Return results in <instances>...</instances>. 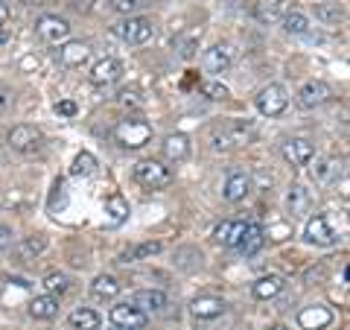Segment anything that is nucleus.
<instances>
[{"label": "nucleus", "instance_id": "f257e3e1", "mask_svg": "<svg viewBox=\"0 0 350 330\" xmlns=\"http://www.w3.org/2000/svg\"><path fill=\"white\" fill-rule=\"evenodd\" d=\"M254 140H257V129L251 123H243V120H225V123L213 126L211 131V144L216 152H234L254 144Z\"/></svg>", "mask_w": 350, "mask_h": 330}, {"label": "nucleus", "instance_id": "f03ea898", "mask_svg": "<svg viewBox=\"0 0 350 330\" xmlns=\"http://www.w3.org/2000/svg\"><path fill=\"white\" fill-rule=\"evenodd\" d=\"M131 175H135V181L140 187H146V190H163V187L172 184V170L167 167L163 161L158 158H144L135 164V170H131Z\"/></svg>", "mask_w": 350, "mask_h": 330}, {"label": "nucleus", "instance_id": "7ed1b4c3", "mask_svg": "<svg viewBox=\"0 0 350 330\" xmlns=\"http://www.w3.org/2000/svg\"><path fill=\"white\" fill-rule=\"evenodd\" d=\"M114 140L123 149H140L152 140V126L140 117H126L114 126Z\"/></svg>", "mask_w": 350, "mask_h": 330}, {"label": "nucleus", "instance_id": "20e7f679", "mask_svg": "<svg viewBox=\"0 0 350 330\" xmlns=\"http://www.w3.org/2000/svg\"><path fill=\"white\" fill-rule=\"evenodd\" d=\"M114 36L120 41L131 44V47H144L155 38V24L149 18H140V15H131V18H123L120 24H114Z\"/></svg>", "mask_w": 350, "mask_h": 330}, {"label": "nucleus", "instance_id": "39448f33", "mask_svg": "<svg viewBox=\"0 0 350 330\" xmlns=\"http://www.w3.org/2000/svg\"><path fill=\"white\" fill-rule=\"evenodd\" d=\"M254 103H257V112L262 117H280L283 112H286V105H289V91L280 82H271L266 88H260Z\"/></svg>", "mask_w": 350, "mask_h": 330}, {"label": "nucleus", "instance_id": "423d86ee", "mask_svg": "<svg viewBox=\"0 0 350 330\" xmlns=\"http://www.w3.org/2000/svg\"><path fill=\"white\" fill-rule=\"evenodd\" d=\"M9 147H12L15 152H24V155H32V152H38L41 144H44V131L38 126H29V123H18L12 126V131H9Z\"/></svg>", "mask_w": 350, "mask_h": 330}, {"label": "nucleus", "instance_id": "0eeeda50", "mask_svg": "<svg viewBox=\"0 0 350 330\" xmlns=\"http://www.w3.org/2000/svg\"><path fill=\"white\" fill-rule=\"evenodd\" d=\"M202 64H204V71L207 73H228L231 71V64H234V47L228 41H216L211 44V47L204 50V56H202Z\"/></svg>", "mask_w": 350, "mask_h": 330}, {"label": "nucleus", "instance_id": "6e6552de", "mask_svg": "<svg viewBox=\"0 0 350 330\" xmlns=\"http://www.w3.org/2000/svg\"><path fill=\"white\" fill-rule=\"evenodd\" d=\"M108 318H111V327H123V330H144L149 316L144 310H137L131 301L126 304H114L111 313H108Z\"/></svg>", "mask_w": 350, "mask_h": 330}, {"label": "nucleus", "instance_id": "1a4fd4ad", "mask_svg": "<svg viewBox=\"0 0 350 330\" xmlns=\"http://www.w3.org/2000/svg\"><path fill=\"white\" fill-rule=\"evenodd\" d=\"M36 32H38V38L47 44H64L70 38V24H68V18L44 15L36 21Z\"/></svg>", "mask_w": 350, "mask_h": 330}, {"label": "nucleus", "instance_id": "9d476101", "mask_svg": "<svg viewBox=\"0 0 350 330\" xmlns=\"http://www.w3.org/2000/svg\"><path fill=\"white\" fill-rule=\"evenodd\" d=\"M330 97H333V88L330 85L321 82V79H310L298 91L295 103H298V108H306V112H310V108H319L324 103H330Z\"/></svg>", "mask_w": 350, "mask_h": 330}, {"label": "nucleus", "instance_id": "9b49d317", "mask_svg": "<svg viewBox=\"0 0 350 330\" xmlns=\"http://www.w3.org/2000/svg\"><path fill=\"white\" fill-rule=\"evenodd\" d=\"M304 240L312 243V246L330 249V246H336V231L330 228L324 214H315V216H310V223H306V228H304Z\"/></svg>", "mask_w": 350, "mask_h": 330}, {"label": "nucleus", "instance_id": "f8f14e48", "mask_svg": "<svg viewBox=\"0 0 350 330\" xmlns=\"http://www.w3.org/2000/svg\"><path fill=\"white\" fill-rule=\"evenodd\" d=\"M190 313H193V318H199V322H213V318L228 313V304L222 299H216V295H199V299H193Z\"/></svg>", "mask_w": 350, "mask_h": 330}, {"label": "nucleus", "instance_id": "ddd939ff", "mask_svg": "<svg viewBox=\"0 0 350 330\" xmlns=\"http://www.w3.org/2000/svg\"><path fill=\"white\" fill-rule=\"evenodd\" d=\"M245 231H248V223H243V219H225L222 225H216L213 237H216L219 246L239 249V243H243V237H245Z\"/></svg>", "mask_w": 350, "mask_h": 330}, {"label": "nucleus", "instance_id": "4468645a", "mask_svg": "<svg viewBox=\"0 0 350 330\" xmlns=\"http://www.w3.org/2000/svg\"><path fill=\"white\" fill-rule=\"evenodd\" d=\"M91 59V44L88 41H64L59 47V64L62 68H82Z\"/></svg>", "mask_w": 350, "mask_h": 330}, {"label": "nucleus", "instance_id": "2eb2a0df", "mask_svg": "<svg viewBox=\"0 0 350 330\" xmlns=\"http://www.w3.org/2000/svg\"><path fill=\"white\" fill-rule=\"evenodd\" d=\"M283 158H286L292 167H306L315 158V147L306 138H292L283 144Z\"/></svg>", "mask_w": 350, "mask_h": 330}, {"label": "nucleus", "instance_id": "dca6fc26", "mask_svg": "<svg viewBox=\"0 0 350 330\" xmlns=\"http://www.w3.org/2000/svg\"><path fill=\"white\" fill-rule=\"evenodd\" d=\"M251 12L260 24H280L289 12V0H257Z\"/></svg>", "mask_w": 350, "mask_h": 330}, {"label": "nucleus", "instance_id": "f3484780", "mask_svg": "<svg viewBox=\"0 0 350 330\" xmlns=\"http://www.w3.org/2000/svg\"><path fill=\"white\" fill-rule=\"evenodd\" d=\"M123 79V64H120L117 59H100L91 68V82L94 85H114V82H120Z\"/></svg>", "mask_w": 350, "mask_h": 330}, {"label": "nucleus", "instance_id": "a211bd4d", "mask_svg": "<svg viewBox=\"0 0 350 330\" xmlns=\"http://www.w3.org/2000/svg\"><path fill=\"white\" fill-rule=\"evenodd\" d=\"M161 152H163V158L172 161V164L187 161V158H190V138L181 135V131H175V135H167V138H163V144H161Z\"/></svg>", "mask_w": 350, "mask_h": 330}, {"label": "nucleus", "instance_id": "6ab92c4d", "mask_svg": "<svg viewBox=\"0 0 350 330\" xmlns=\"http://www.w3.org/2000/svg\"><path fill=\"white\" fill-rule=\"evenodd\" d=\"M330 322H333V313L327 310V307H321V304L304 307V310L298 313V325H301V330H324Z\"/></svg>", "mask_w": 350, "mask_h": 330}, {"label": "nucleus", "instance_id": "aec40b11", "mask_svg": "<svg viewBox=\"0 0 350 330\" xmlns=\"http://www.w3.org/2000/svg\"><path fill=\"white\" fill-rule=\"evenodd\" d=\"M248 193H251V175L243 173V170H234L231 175H228L222 196H225L228 202H243Z\"/></svg>", "mask_w": 350, "mask_h": 330}, {"label": "nucleus", "instance_id": "412c9836", "mask_svg": "<svg viewBox=\"0 0 350 330\" xmlns=\"http://www.w3.org/2000/svg\"><path fill=\"white\" fill-rule=\"evenodd\" d=\"M310 207H312V193L304 184H292L286 193V211L292 216H304V214H310Z\"/></svg>", "mask_w": 350, "mask_h": 330}, {"label": "nucleus", "instance_id": "4be33fe9", "mask_svg": "<svg viewBox=\"0 0 350 330\" xmlns=\"http://www.w3.org/2000/svg\"><path fill=\"white\" fill-rule=\"evenodd\" d=\"M103 207H105L108 225H123L126 219H129V214H131L123 193H108V196H105V202H103Z\"/></svg>", "mask_w": 350, "mask_h": 330}, {"label": "nucleus", "instance_id": "5701e85b", "mask_svg": "<svg viewBox=\"0 0 350 330\" xmlns=\"http://www.w3.org/2000/svg\"><path fill=\"white\" fill-rule=\"evenodd\" d=\"M131 304L137 307V310H144L146 316L149 313H161L163 307H167V295H163L161 290H140L131 295Z\"/></svg>", "mask_w": 350, "mask_h": 330}, {"label": "nucleus", "instance_id": "b1692460", "mask_svg": "<svg viewBox=\"0 0 350 330\" xmlns=\"http://www.w3.org/2000/svg\"><path fill=\"white\" fill-rule=\"evenodd\" d=\"M120 290H123V283H120L114 275H96L91 283V295L96 301H111L120 295Z\"/></svg>", "mask_w": 350, "mask_h": 330}, {"label": "nucleus", "instance_id": "393cba45", "mask_svg": "<svg viewBox=\"0 0 350 330\" xmlns=\"http://www.w3.org/2000/svg\"><path fill=\"white\" fill-rule=\"evenodd\" d=\"M29 316L36 322H50V318L59 316V299L56 295H38V299L29 301Z\"/></svg>", "mask_w": 350, "mask_h": 330}, {"label": "nucleus", "instance_id": "a878e982", "mask_svg": "<svg viewBox=\"0 0 350 330\" xmlns=\"http://www.w3.org/2000/svg\"><path fill=\"white\" fill-rule=\"evenodd\" d=\"M44 249H47V237H44V234H29V237H24V240H21V243L15 246V257H18L21 263L36 260Z\"/></svg>", "mask_w": 350, "mask_h": 330}, {"label": "nucleus", "instance_id": "bb28decb", "mask_svg": "<svg viewBox=\"0 0 350 330\" xmlns=\"http://www.w3.org/2000/svg\"><path fill=\"white\" fill-rule=\"evenodd\" d=\"M68 322L73 330H100L103 318L96 310H91V307H76V310L68 316Z\"/></svg>", "mask_w": 350, "mask_h": 330}, {"label": "nucleus", "instance_id": "cd10ccee", "mask_svg": "<svg viewBox=\"0 0 350 330\" xmlns=\"http://www.w3.org/2000/svg\"><path fill=\"white\" fill-rule=\"evenodd\" d=\"M283 278H278V275H266V278H260V281H254V287H251V292H254V299H260V301H269V299H275V295H280L283 292Z\"/></svg>", "mask_w": 350, "mask_h": 330}, {"label": "nucleus", "instance_id": "c85d7f7f", "mask_svg": "<svg viewBox=\"0 0 350 330\" xmlns=\"http://www.w3.org/2000/svg\"><path fill=\"white\" fill-rule=\"evenodd\" d=\"M163 246L158 243V240H149V243H137V246H129L123 255H120V263H137V260H149V257H155L158 251Z\"/></svg>", "mask_w": 350, "mask_h": 330}, {"label": "nucleus", "instance_id": "c756f323", "mask_svg": "<svg viewBox=\"0 0 350 330\" xmlns=\"http://www.w3.org/2000/svg\"><path fill=\"white\" fill-rule=\"evenodd\" d=\"M262 243H266V231H262V225L248 223V231H245L243 243H239V251H243L245 257H251V255H257V251L262 249Z\"/></svg>", "mask_w": 350, "mask_h": 330}, {"label": "nucleus", "instance_id": "7c9ffc66", "mask_svg": "<svg viewBox=\"0 0 350 330\" xmlns=\"http://www.w3.org/2000/svg\"><path fill=\"white\" fill-rule=\"evenodd\" d=\"M310 175H312V181L315 184H330L336 175H338V161L336 158H319L315 161V167H310Z\"/></svg>", "mask_w": 350, "mask_h": 330}, {"label": "nucleus", "instance_id": "2f4dec72", "mask_svg": "<svg viewBox=\"0 0 350 330\" xmlns=\"http://www.w3.org/2000/svg\"><path fill=\"white\" fill-rule=\"evenodd\" d=\"M283 29L289 32V36H306L310 32V18H306L304 12H298V9H289L286 18L280 21Z\"/></svg>", "mask_w": 350, "mask_h": 330}, {"label": "nucleus", "instance_id": "473e14b6", "mask_svg": "<svg viewBox=\"0 0 350 330\" xmlns=\"http://www.w3.org/2000/svg\"><path fill=\"white\" fill-rule=\"evenodd\" d=\"M94 170H96V158L91 152H79L70 164V175H76V179H88V175H94Z\"/></svg>", "mask_w": 350, "mask_h": 330}, {"label": "nucleus", "instance_id": "72a5a7b5", "mask_svg": "<svg viewBox=\"0 0 350 330\" xmlns=\"http://www.w3.org/2000/svg\"><path fill=\"white\" fill-rule=\"evenodd\" d=\"M149 6V0H108V9L117 15H126L131 18L135 12H140V9H146Z\"/></svg>", "mask_w": 350, "mask_h": 330}, {"label": "nucleus", "instance_id": "f704fd0d", "mask_svg": "<svg viewBox=\"0 0 350 330\" xmlns=\"http://www.w3.org/2000/svg\"><path fill=\"white\" fill-rule=\"evenodd\" d=\"M41 287L47 290V295H62V292H68V287H70V278L68 275H62V272H50L47 278L41 281Z\"/></svg>", "mask_w": 350, "mask_h": 330}, {"label": "nucleus", "instance_id": "c9c22d12", "mask_svg": "<svg viewBox=\"0 0 350 330\" xmlns=\"http://www.w3.org/2000/svg\"><path fill=\"white\" fill-rule=\"evenodd\" d=\"M315 18L324 21V24H338V21H345V9L338 3H319L315 6Z\"/></svg>", "mask_w": 350, "mask_h": 330}, {"label": "nucleus", "instance_id": "e433bc0d", "mask_svg": "<svg viewBox=\"0 0 350 330\" xmlns=\"http://www.w3.org/2000/svg\"><path fill=\"white\" fill-rule=\"evenodd\" d=\"M202 94L207 97V100H228V94H231V91H228V88L222 85V82H216V79H211V82H204L202 85Z\"/></svg>", "mask_w": 350, "mask_h": 330}, {"label": "nucleus", "instance_id": "4c0bfd02", "mask_svg": "<svg viewBox=\"0 0 350 330\" xmlns=\"http://www.w3.org/2000/svg\"><path fill=\"white\" fill-rule=\"evenodd\" d=\"M117 100H120V105L137 108V112L146 105V100H144V94H140V91H120V94H117Z\"/></svg>", "mask_w": 350, "mask_h": 330}, {"label": "nucleus", "instance_id": "58836bf2", "mask_svg": "<svg viewBox=\"0 0 350 330\" xmlns=\"http://www.w3.org/2000/svg\"><path fill=\"white\" fill-rule=\"evenodd\" d=\"M12 105H15V91H12V88H3V85H0V114L9 112Z\"/></svg>", "mask_w": 350, "mask_h": 330}, {"label": "nucleus", "instance_id": "ea45409f", "mask_svg": "<svg viewBox=\"0 0 350 330\" xmlns=\"http://www.w3.org/2000/svg\"><path fill=\"white\" fill-rule=\"evenodd\" d=\"M56 112L62 117H76V103L73 100H62V103H56Z\"/></svg>", "mask_w": 350, "mask_h": 330}, {"label": "nucleus", "instance_id": "a19ab883", "mask_svg": "<svg viewBox=\"0 0 350 330\" xmlns=\"http://www.w3.org/2000/svg\"><path fill=\"white\" fill-rule=\"evenodd\" d=\"M9 243H12V231H9L6 225H0V251L9 249Z\"/></svg>", "mask_w": 350, "mask_h": 330}, {"label": "nucleus", "instance_id": "79ce46f5", "mask_svg": "<svg viewBox=\"0 0 350 330\" xmlns=\"http://www.w3.org/2000/svg\"><path fill=\"white\" fill-rule=\"evenodd\" d=\"M9 15H12V12H9V3H6V0H0V27L9 21Z\"/></svg>", "mask_w": 350, "mask_h": 330}, {"label": "nucleus", "instance_id": "37998d69", "mask_svg": "<svg viewBox=\"0 0 350 330\" xmlns=\"http://www.w3.org/2000/svg\"><path fill=\"white\" fill-rule=\"evenodd\" d=\"M96 3V0H76V6H79V9H85V12H88V9H91Z\"/></svg>", "mask_w": 350, "mask_h": 330}, {"label": "nucleus", "instance_id": "c03bdc74", "mask_svg": "<svg viewBox=\"0 0 350 330\" xmlns=\"http://www.w3.org/2000/svg\"><path fill=\"white\" fill-rule=\"evenodd\" d=\"M271 330H289L286 325H275V327H271Z\"/></svg>", "mask_w": 350, "mask_h": 330}, {"label": "nucleus", "instance_id": "a18cd8bd", "mask_svg": "<svg viewBox=\"0 0 350 330\" xmlns=\"http://www.w3.org/2000/svg\"><path fill=\"white\" fill-rule=\"evenodd\" d=\"M6 41V32H0V44H3Z\"/></svg>", "mask_w": 350, "mask_h": 330}, {"label": "nucleus", "instance_id": "49530a36", "mask_svg": "<svg viewBox=\"0 0 350 330\" xmlns=\"http://www.w3.org/2000/svg\"><path fill=\"white\" fill-rule=\"evenodd\" d=\"M111 330H123V327H111Z\"/></svg>", "mask_w": 350, "mask_h": 330}, {"label": "nucleus", "instance_id": "de8ad7c7", "mask_svg": "<svg viewBox=\"0 0 350 330\" xmlns=\"http://www.w3.org/2000/svg\"><path fill=\"white\" fill-rule=\"evenodd\" d=\"M347 216H350V214H347Z\"/></svg>", "mask_w": 350, "mask_h": 330}]
</instances>
